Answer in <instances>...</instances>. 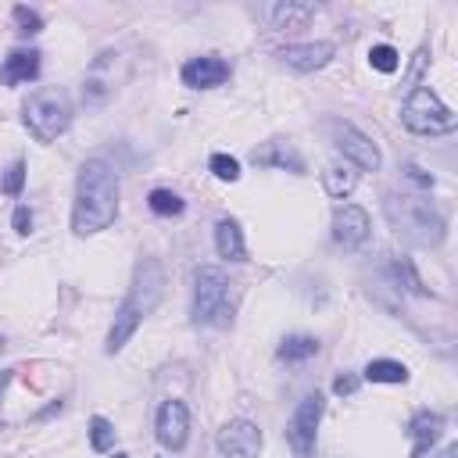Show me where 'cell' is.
I'll use <instances>...</instances> for the list:
<instances>
[{
	"mask_svg": "<svg viewBox=\"0 0 458 458\" xmlns=\"http://www.w3.org/2000/svg\"><path fill=\"white\" fill-rule=\"evenodd\" d=\"M383 211L390 218V225L415 247H440L444 236H447V222L444 215L426 200V197H415V193H390L383 200Z\"/></svg>",
	"mask_w": 458,
	"mask_h": 458,
	"instance_id": "cell-3",
	"label": "cell"
},
{
	"mask_svg": "<svg viewBox=\"0 0 458 458\" xmlns=\"http://www.w3.org/2000/svg\"><path fill=\"white\" fill-rule=\"evenodd\" d=\"M404 175H408L415 186H422V190H433V175H429L426 168H419V165H404Z\"/></svg>",
	"mask_w": 458,
	"mask_h": 458,
	"instance_id": "cell-31",
	"label": "cell"
},
{
	"mask_svg": "<svg viewBox=\"0 0 458 458\" xmlns=\"http://www.w3.org/2000/svg\"><path fill=\"white\" fill-rule=\"evenodd\" d=\"M369 383H408V365L394 358H372L361 372Z\"/></svg>",
	"mask_w": 458,
	"mask_h": 458,
	"instance_id": "cell-20",
	"label": "cell"
},
{
	"mask_svg": "<svg viewBox=\"0 0 458 458\" xmlns=\"http://www.w3.org/2000/svg\"><path fill=\"white\" fill-rule=\"evenodd\" d=\"M118 172L111 161L104 157H89L82 161L79 175H75V204H72V233L75 236H93L100 229H107L118 215Z\"/></svg>",
	"mask_w": 458,
	"mask_h": 458,
	"instance_id": "cell-1",
	"label": "cell"
},
{
	"mask_svg": "<svg viewBox=\"0 0 458 458\" xmlns=\"http://www.w3.org/2000/svg\"><path fill=\"white\" fill-rule=\"evenodd\" d=\"M182 86L190 89H215L229 79V61H222L218 54H200V57H190L179 72Z\"/></svg>",
	"mask_w": 458,
	"mask_h": 458,
	"instance_id": "cell-13",
	"label": "cell"
},
{
	"mask_svg": "<svg viewBox=\"0 0 458 458\" xmlns=\"http://www.w3.org/2000/svg\"><path fill=\"white\" fill-rule=\"evenodd\" d=\"M114 458H129V454H114Z\"/></svg>",
	"mask_w": 458,
	"mask_h": 458,
	"instance_id": "cell-35",
	"label": "cell"
},
{
	"mask_svg": "<svg viewBox=\"0 0 458 458\" xmlns=\"http://www.w3.org/2000/svg\"><path fill=\"white\" fill-rule=\"evenodd\" d=\"M161 290H165V272H161V265H157L154 258H143V261L136 265V276H132V283H129L125 301H122L118 311H114V322H111V329H107V340H104V351H107V354H118V351L132 340V333L140 329V322L157 308Z\"/></svg>",
	"mask_w": 458,
	"mask_h": 458,
	"instance_id": "cell-2",
	"label": "cell"
},
{
	"mask_svg": "<svg viewBox=\"0 0 458 458\" xmlns=\"http://www.w3.org/2000/svg\"><path fill=\"white\" fill-rule=\"evenodd\" d=\"M36 75H39V50L18 47V50H11L4 57V68H0V82L4 86H18V82H29Z\"/></svg>",
	"mask_w": 458,
	"mask_h": 458,
	"instance_id": "cell-16",
	"label": "cell"
},
{
	"mask_svg": "<svg viewBox=\"0 0 458 458\" xmlns=\"http://www.w3.org/2000/svg\"><path fill=\"white\" fill-rule=\"evenodd\" d=\"M315 4H301V0H286V4H272L268 7V21L272 29H304L315 18Z\"/></svg>",
	"mask_w": 458,
	"mask_h": 458,
	"instance_id": "cell-18",
	"label": "cell"
},
{
	"mask_svg": "<svg viewBox=\"0 0 458 458\" xmlns=\"http://www.w3.org/2000/svg\"><path fill=\"white\" fill-rule=\"evenodd\" d=\"M311 354H318V340L308 336V333H293L279 344V358L283 361H308Z\"/></svg>",
	"mask_w": 458,
	"mask_h": 458,
	"instance_id": "cell-21",
	"label": "cell"
},
{
	"mask_svg": "<svg viewBox=\"0 0 458 458\" xmlns=\"http://www.w3.org/2000/svg\"><path fill=\"white\" fill-rule=\"evenodd\" d=\"M333 54H336V47L329 39H315V43H290V47H283L279 61L286 68H293V72H318V68H326L333 61Z\"/></svg>",
	"mask_w": 458,
	"mask_h": 458,
	"instance_id": "cell-14",
	"label": "cell"
},
{
	"mask_svg": "<svg viewBox=\"0 0 458 458\" xmlns=\"http://www.w3.org/2000/svg\"><path fill=\"white\" fill-rule=\"evenodd\" d=\"M333 132H336V147H340V154H344V161L351 168H358V172H379L383 154H379V147L361 129H354L351 122H336Z\"/></svg>",
	"mask_w": 458,
	"mask_h": 458,
	"instance_id": "cell-9",
	"label": "cell"
},
{
	"mask_svg": "<svg viewBox=\"0 0 458 458\" xmlns=\"http://www.w3.org/2000/svg\"><path fill=\"white\" fill-rule=\"evenodd\" d=\"M354 390H358V376L344 372V376H336V379H333V394H340V397H351Z\"/></svg>",
	"mask_w": 458,
	"mask_h": 458,
	"instance_id": "cell-32",
	"label": "cell"
},
{
	"mask_svg": "<svg viewBox=\"0 0 458 458\" xmlns=\"http://www.w3.org/2000/svg\"><path fill=\"white\" fill-rule=\"evenodd\" d=\"M197 326H218L225 329L233 322V283L218 265H200L193 276V308Z\"/></svg>",
	"mask_w": 458,
	"mask_h": 458,
	"instance_id": "cell-4",
	"label": "cell"
},
{
	"mask_svg": "<svg viewBox=\"0 0 458 458\" xmlns=\"http://www.w3.org/2000/svg\"><path fill=\"white\" fill-rule=\"evenodd\" d=\"M215 444H218L222 458H258L265 437H261L258 422H250V419H229V422L218 429Z\"/></svg>",
	"mask_w": 458,
	"mask_h": 458,
	"instance_id": "cell-11",
	"label": "cell"
},
{
	"mask_svg": "<svg viewBox=\"0 0 458 458\" xmlns=\"http://www.w3.org/2000/svg\"><path fill=\"white\" fill-rule=\"evenodd\" d=\"M11 18H14V25H18V32H21V36H36V32L43 29V18H39V11L25 7V4H18V7L11 11Z\"/></svg>",
	"mask_w": 458,
	"mask_h": 458,
	"instance_id": "cell-27",
	"label": "cell"
},
{
	"mask_svg": "<svg viewBox=\"0 0 458 458\" xmlns=\"http://www.w3.org/2000/svg\"><path fill=\"white\" fill-rule=\"evenodd\" d=\"M215 250L225 261H247V243H243V229L236 218H218L215 225Z\"/></svg>",
	"mask_w": 458,
	"mask_h": 458,
	"instance_id": "cell-17",
	"label": "cell"
},
{
	"mask_svg": "<svg viewBox=\"0 0 458 458\" xmlns=\"http://www.w3.org/2000/svg\"><path fill=\"white\" fill-rule=\"evenodd\" d=\"M208 168H211L215 179H222V182H236V179H240V161L229 157V154H211Z\"/></svg>",
	"mask_w": 458,
	"mask_h": 458,
	"instance_id": "cell-28",
	"label": "cell"
},
{
	"mask_svg": "<svg viewBox=\"0 0 458 458\" xmlns=\"http://www.w3.org/2000/svg\"><path fill=\"white\" fill-rule=\"evenodd\" d=\"M390 272H394V286L401 290H411V293H419V297H426L429 290L422 286V279H419V272H415V265H411V258H404V254H397L394 258V265H390Z\"/></svg>",
	"mask_w": 458,
	"mask_h": 458,
	"instance_id": "cell-22",
	"label": "cell"
},
{
	"mask_svg": "<svg viewBox=\"0 0 458 458\" xmlns=\"http://www.w3.org/2000/svg\"><path fill=\"white\" fill-rule=\"evenodd\" d=\"M11 225H14L18 236H29V233H32V211H29V204H18V208H14Z\"/></svg>",
	"mask_w": 458,
	"mask_h": 458,
	"instance_id": "cell-30",
	"label": "cell"
},
{
	"mask_svg": "<svg viewBox=\"0 0 458 458\" xmlns=\"http://www.w3.org/2000/svg\"><path fill=\"white\" fill-rule=\"evenodd\" d=\"M440 458H458V444H447V447L440 451Z\"/></svg>",
	"mask_w": 458,
	"mask_h": 458,
	"instance_id": "cell-34",
	"label": "cell"
},
{
	"mask_svg": "<svg viewBox=\"0 0 458 458\" xmlns=\"http://www.w3.org/2000/svg\"><path fill=\"white\" fill-rule=\"evenodd\" d=\"M0 351H4V336H0Z\"/></svg>",
	"mask_w": 458,
	"mask_h": 458,
	"instance_id": "cell-36",
	"label": "cell"
},
{
	"mask_svg": "<svg viewBox=\"0 0 458 458\" xmlns=\"http://www.w3.org/2000/svg\"><path fill=\"white\" fill-rule=\"evenodd\" d=\"M369 64H372L376 72L390 75V72H397V64H401V54H397L390 43H376V47L369 50Z\"/></svg>",
	"mask_w": 458,
	"mask_h": 458,
	"instance_id": "cell-26",
	"label": "cell"
},
{
	"mask_svg": "<svg viewBox=\"0 0 458 458\" xmlns=\"http://www.w3.org/2000/svg\"><path fill=\"white\" fill-rule=\"evenodd\" d=\"M272 147H276V154H254V165H276V168L290 165V172H304V161L286 143H272Z\"/></svg>",
	"mask_w": 458,
	"mask_h": 458,
	"instance_id": "cell-25",
	"label": "cell"
},
{
	"mask_svg": "<svg viewBox=\"0 0 458 458\" xmlns=\"http://www.w3.org/2000/svg\"><path fill=\"white\" fill-rule=\"evenodd\" d=\"M154 437L165 451H182L190 440V408L179 397L161 401L157 415H154Z\"/></svg>",
	"mask_w": 458,
	"mask_h": 458,
	"instance_id": "cell-10",
	"label": "cell"
},
{
	"mask_svg": "<svg viewBox=\"0 0 458 458\" xmlns=\"http://www.w3.org/2000/svg\"><path fill=\"white\" fill-rule=\"evenodd\" d=\"M129 79V57L114 47L100 50L93 57V64L86 68V79H82V104L86 107H100L114 97V89Z\"/></svg>",
	"mask_w": 458,
	"mask_h": 458,
	"instance_id": "cell-7",
	"label": "cell"
},
{
	"mask_svg": "<svg viewBox=\"0 0 458 458\" xmlns=\"http://www.w3.org/2000/svg\"><path fill=\"white\" fill-rule=\"evenodd\" d=\"M326 411V397L315 390L308 397H301V404L293 408L290 422H286V444L297 458H311L315 454V437H318V422Z\"/></svg>",
	"mask_w": 458,
	"mask_h": 458,
	"instance_id": "cell-8",
	"label": "cell"
},
{
	"mask_svg": "<svg viewBox=\"0 0 458 458\" xmlns=\"http://www.w3.org/2000/svg\"><path fill=\"white\" fill-rule=\"evenodd\" d=\"M11 376H14V369H4V372H0V401H4V390H7Z\"/></svg>",
	"mask_w": 458,
	"mask_h": 458,
	"instance_id": "cell-33",
	"label": "cell"
},
{
	"mask_svg": "<svg viewBox=\"0 0 458 458\" xmlns=\"http://www.w3.org/2000/svg\"><path fill=\"white\" fill-rule=\"evenodd\" d=\"M369 211L358 208V204H340L333 211V240L344 247V250H358L365 240H369Z\"/></svg>",
	"mask_w": 458,
	"mask_h": 458,
	"instance_id": "cell-12",
	"label": "cell"
},
{
	"mask_svg": "<svg viewBox=\"0 0 458 458\" xmlns=\"http://www.w3.org/2000/svg\"><path fill=\"white\" fill-rule=\"evenodd\" d=\"M25 125L39 143H54L72 125V100L61 86H43L25 100Z\"/></svg>",
	"mask_w": 458,
	"mask_h": 458,
	"instance_id": "cell-5",
	"label": "cell"
},
{
	"mask_svg": "<svg viewBox=\"0 0 458 458\" xmlns=\"http://www.w3.org/2000/svg\"><path fill=\"white\" fill-rule=\"evenodd\" d=\"M147 204H150V211L154 215H161V218H172V215H182V197L175 193V190H165V186H157V190H150V197H147Z\"/></svg>",
	"mask_w": 458,
	"mask_h": 458,
	"instance_id": "cell-23",
	"label": "cell"
},
{
	"mask_svg": "<svg viewBox=\"0 0 458 458\" xmlns=\"http://www.w3.org/2000/svg\"><path fill=\"white\" fill-rule=\"evenodd\" d=\"M322 186H326L329 197L347 200V197L354 193V186H358V168H351L347 161H333V165H326V172H322Z\"/></svg>",
	"mask_w": 458,
	"mask_h": 458,
	"instance_id": "cell-19",
	"label": "cell"
},
{
	"mask_svg": "<svg viewBox=\"0 0 458 458\" xmlns=\"http://www.w3.org/2000/svg\"><path fill=\"white\" fill-rule=\"evenodd\" d=\"M21 186H25V161L18 157V161H11V168L4 172L0 190H4L7 197H21Z\"/></svg>",
	"mask_w": 458,
	"mask_h": 458,
	"instance_id": "cell-29",
	"label": "cell"
},
{
	"mask_svg": "<svg viewBox=\"0 0 458 458\" xmlns=\"http://www.w3.org/2000/svg\"><path fill=\"white\" fill-rule=\"evenodd\" d=\"M401 122L415 136H444V132H454L458 114L429 86H411L401 104Z\"/></svg>",
	"mask_w": 458,
	"mask_h": 458,
	"instance_id": "cell-6",
	"label": "cell"
},
{
	"mask_svg": "<svg viewBox=\"0 0 458 458\" xmlns=\"http://www.w3.org/2000/svg\"><path fill=\"white\" fill-rule=\"evenodd\" d=\"M440 433H444V415H440V411H429V408L415 411V415H411V422H408L411 458H426V454H429V447L440 440Z\"/></svg>",
	"mask_w": 458,
	"mask_h": 458,
	"instance_id": "cell-15",
	"label": "cell"
},
{
	"mask_svg": "<svg viewBox=\"0 0 458 458\" xmlns=\"http://www.w3.org/2000/svg\"><path fill=\"white\" fill-rule=\"evenodd\" d=\"M86 433H89V447H93L97 454H104V451H111V447H114V426H111V419L93 415Z\"/></svg>",
	"mask_w": 458,
	"mask_h": 458,
	"instance_id": "cell-24",
	"label": "cell"
}]
</instances>
